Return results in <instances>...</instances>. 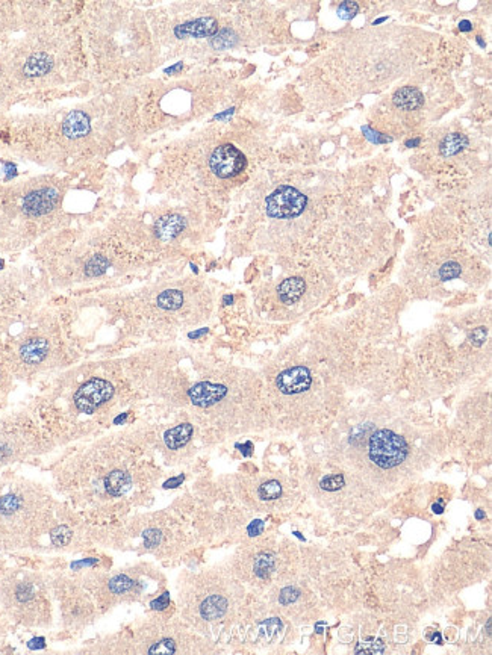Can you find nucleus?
I'll return each mask as SVG.
<instances>
[{
	"label": "nucleus",
	"mask_w": 492,
	"mask_h": 655,
	"mask_svg": "<svg viewBox=\"0 0 492 655\" xmlns=\"http://www.w3.org/2000/svg\"><path fill=\"white\" fill-rule=\"evenodd\" d=\"M486 334H488V330H486V327H479V329H475L473 333H471V342L474 343L475 347H480L483 342H485L486 339Z\"/></svg>",
	"instance_id": "7c9ffc66"
},
{
	"label": "nucleus",
	"mask_w": 492,
	"mask_h": 655,
	"mask_svg": "<svg viewBox=\"0 0 492 655\" xmlns=\"http://www.w3.org/2000/svg\"><path fill=\"white\" fill-rule=\"evenodd\" d=\"M66 477H81V486L70 492L84 497L117 500L128 495L133 487V473L122 457L120 448H93L84 456L71 460Z\"/></svg>",
	"instance_id": "7ed1b4c3"
},
{
	"label": "nucleus",
	"mask_w": 492,
	"mask_h": 655,
	"mask_svg": "<svg viewBox=\"0 0 492 655\" xmlns=\"http://www.w3.org/2000/svg\"><path fill=\"white\" fill-rule=\"evenodd\" d=\"M235 43H236V35L230 29L220 30L218 34L214 35V39H212V46L216 47V49H229V47L235 46Z\"/></svg>",
	"instance_id": "a878e982"
},
{
	"label": "nucleus",
	"mask_w": 492,
	"mask_h": 655,
	"mask_svg": "<svg viewBox=\"0 0 492 655\" xmlns=\"http://www.w3.org/2000/svg\"><path fill=\"white\" fill-rule=\"evenodd\" d=\"M64 185L37 175L0 185V253L23 250L57 227Z\"/></svg>",
	"instance_id": "f257e3e1"
},
{
	"label": "nucleus",
	"mask_w": 492,
	"mask_h": 655,
	"mask_svg": "<svg viewBox=\"0 0 492 655\" xmlns=\"http://www.w3.org/2000/svg\"><path fill=\"white\" fill-rule=\"evenodd\" d=\"M194 433V427L189 422H184L164 433V444L169 450H180L191 441V436Z\"/></svg>",
	"instance_id": "f3484780"
},
{
	"label": "nucleus",
	"mask_w": 492,
	"mask_h": 655,
	"mask_svg": "<svg viewBox=\"0 0 492 655\" xmlns=\"http://www.w3.org/2000/svg\"><path fill=\"white\" fill-rule=\"evenodd\" d=\"M53 354V341L44 333H35L21 339L15 356H17V368L37 370L43 366Z\"/></svg>",
	"instance_id": "9b49d317"
},
{
	"label": "nucleus",
	"mask_w": 492,
	"mask_h": 655,
	"mask_svg": "<svg viewBox=\"0 0 492 655\" xmlns=\"http://www.w3.org/2000/svg\"><path fill=\"white\" fill-rule=\"evenodd\" d=\"M182 305H184V294L178 289H167L156 298V306L162 310H178Z\"/></svg>",
	"instance_id": "5701e85b"
},
{
	"label": "nucleus",
	"mask_w": 492,
	"mask_h": 655,
	"mask_svg": "<svg viewBox=\"0 0 492 655\" xmlns=\"http://www.w3.org/2000/svg\"><path fill=\"white\" fill-rule=\"evenodd\" d=\"M346 480H344V475L343 474H337V475H329V477H324L323 480L320 482V486H321V489L323 491H328V492H337L339 491L341 487L344 486Z\"/></svg>",
	"instance_id": "bb28decb"
},
{
	"label": "nucleus",
	"mask_w": 492,
	"mask_h": 655,
	"mask_svg": "<svg viewBox=\"0 0 492 655\" xmlns=\"http://www.w3.org/2000/svg\"><path fill=\"white\" fill-rule=\"evenodd\" d=\"M306 283L301 277H291L283 281L277 287V295L283 305H294L305 292Z\"/></svg>",
	"instance_id": "a211bd4d"
},
{
	"label": "nucleus",
	"mask_w": 492,
	"mask_h": 655,
	"mask_svg": "<svg viewBox=\"0 0 492 655\" xmlns=\"http://www.w3.org/2000/svg\"><path fill=\"white\" fill-rule=\"evenodd\" d=\"M247 167V159L243 151L232 144H223L212 151L209 158V169L220 179H232L241 174Z\"/></svg>",
	"instance_id": "f8f14e48"
},
{
	"label": "nucleus",
	"mask_w": 492,
	"mask_h": 655,
	"mask_svg": "<svg viewBox=\"0 0 492 655\" xmlns=\"http://www.w3.org/2000/svg\"><path fill=\"white\" fill-rule=\"evenodd\" d=\"M227 390L229 389L225 385H218V383L198 381L191 389H188V398L193 406L200 407V409H209V407L223 401Z\"/></svg>",
	"instance_id": "4468645a"
},
{
	"label": "nucleus",
	"mask_w": 492,
	"mask_h": 655,
	"mask_svg": "<svg viewBox=\"0 0 492 655\" xmlns=\"http://www.w3.org/2000/svg\"><path fill=\"white\" fill-rule=\"evenodd\" d=\"M418 144H419V140L417 138V140H412V141H408V142H406V146H408V147H412V146H418Z\"/></svg>",
	"instance_id": "58836bf2"
},
{
	"label": "nucleus",
	"mask_w": 492,
	"mask_h": 655,
	"mask_svg": "<svg viewBox=\"0 0 492 655\" xmlns=\"http://www.w3.org/2000/svg\"><path fill=\"white\" fill-rule=\"evenodd\" d=\"M229 610V601L223 595L214 594L208 595L202 599L200 605H198V614L200 618L208 622H216L223 619Z\"/></svg>",
	"instance_id": "dca6fc26"
},
{
	"label": "nucleus",
	"mask_w": 492,
	"mask_h": 655,
	"mask_svg": "<svg viewBox=\"0 0 492 655\" xmlns=\"http://www.w3.org/2000/svg\"><path fill=\"white\" fill-rule=\"evenodd\" d=\"M53 500L44 487L23 478L0 480V545L23 548L52 522Z\"/></svg>",
	"instance_id": "f03ea898"
},
{
	"label": "nucleus",
	"mask_w": 492,
	"mask_h": 655,
	"mask_svg": "<svg viewBox=\"0 0 492 655\" xmlns=\"http://www.w3.org/2000/svg\"><path fill=\"white\" fill-rule=\"evenodd\" d=\"M169 601H170V595L169 594H164L161 598H158L155 599V601H152V609L153 610H164L167 605H169Z\"/></svg>",
	"instance_id": "473e14b6"
},
{
	"label": "nucleus",
	"mask_w": 492,
	"mask_h": 655,
	"mask_svg": "<svg viewBox=\"0 0 492 655\" xmlns=\"http://www.w3.org/2000/svg\"><path fill=\"white\" fill-rule=\"evenodd\" d=\"M61 596V610L64 613V618L71 624L81 625V628L86 624H90L94 618V605L88 599L81 587L73 585V581H66L59 592Z\"/></svg>",
	"instance_id": "9d476101"
},
{
	"label": "nucleus",
	"mask_w": 492,
	"mask_h": 655,
	"mask_svg": "<svg viewBox=\"0 0 492 655\" xmlns=\"http://www.w3.org/2000/svg\"><path fill=\"white\" fill-rule=\"evenodd\" d=\"M394 105L403 111H414L422 108L424 103L423 93L415 86H404L394 94Z\"/></svg>",
	"instance_id": "aec40b11"
},
{
	"label": "nucleus",
	"mask_w": 492,
	"mask_h": 655,
	"mask_svg": "<svg viewBox=\"0 0 492 655\" xmlns=\"http://www.w3.org/2000/svg\"><path fill=\"white\" fill-rule=\"evenodd\" d=\"M433 512L435 513H442L444 512V506H442L441 501L438 502V504H433Z\"/></svg>",
	"instance_id": "4c0bfd02"
},
{
	"label": "nucleus",
	"mask_w": 492,
	"mask_h": 655,
	"mask_svg": "<svg viewBox=\"0 0 492 655\" xmlns=\"http://www.w3.org/2000/svg\"><path fill=\"white\" fill-rule=\"evenodd\" d=\"M12 5H0V30L5 29V15L10 14Z\"/></svg>",
	"instance_id": "f704fd0d"
},
{
	"label": "nucleus",
	"mask_w": 492,
	"mask_h": 655,
	"mask_svg": "<svg viewBox=\"0 0 492 655\" xmlns=\"http://www.w3.org/2000/svg\"><path fill=\"white\" fill-rule=\"evenodd\" d=\"M475 518H477V519H483V518H485V513L480 512V510H479V512H475Z\"/></svg>",
	"instance_id": "a19ab883"
},
{
	"label": "nucleus",
	"mask_w": 492,
	"mask_h": 655,
	"mask_svg": "<svg viewBox=\"0 0 492 655\" xmlns=\"http://www.w3.org/2000/svg\"><path fill=\"white\" fill-rule=\"evenodd\" d=\"M308 206V197L290 185L276 188L265 198V213L269 218L288 220L297 218Z\"/></svg>",
	"instance_id": "6e6552de"
},
{
	"label": "nucleus",
	"mask_w": 492,
	"mask_h": 655,
	"mask_svg": "<svg viewBox=\"0 0 492 655\" xmlns=\"http://www.w3.org/2000/svg\"><path fill=\"white\" fill-rule=\"evenodd\" d=\"M299 596H300V592L296 587H285L279 595V601L282 605H288L291 602H296Z\"/></svg>",
	"instance_id": "c756f323"
},
{
	"label": "nucleus",
	"mask_w": 492,
	"mask_h": 655,
	"mask_svg": "<svg viewBox=\"0 0 492 655\" xmlns=\"http://www.w3.org/2000/svg\"><path fill=\"white\" fill-rule=\"evenodd\" d=\"M39 435L34 422L21 415L0 419V468L38 450Z\"/></svg>",
	"instance_id": "39448f33"
},
{
	"label": "nucleus",
	"mask_w": 492,
	"mask_h": 655,
	"mask_svg": "<svg viewBox=\"0 0 492 655\" xmlns=\"http://www.w3.org/2000/svg\"><path fill=\"white\" fill-rule=\"evenodd\" d=\"M85 586L91 590L93 596L102 605H114L122 602V599L132 596L138 592V581L132 578L129 573L118 572L113 575H102V577L88 578Z\"/></svg>",
	"instance_id": "0eeeda50"
},
{
	"label": "nucleus",
	"mask_w": 492,
	"mask_h": 655,
	"mask_svg": "<svg viewBox=\"0 0 492 655\" xmlns=\"http://www.w3.org/2000/svg\"><path fill=\"white\" fill-rule=\"evenodd\" d=\"M282 495V486L277 480H267L258 487V497L263 501H274Z\"/></svg>",
	"instance_id": "b1692460"
},
{
	"label": "nucleus",
	"mask_w": 492,
	"mask_h": 655,
	"mask_svg": "<svg viewBox=\"0 0 492 655\" xmlns=\"http://www.w3.org/2000/svg\"><path fill=\"white\" fill-rule=\"evenodd\" d=\"M468 146V138L462 133H451L442 140L439 151L442 156H455Z\"/></svg>",
	"instance_id": "4be33fe9"
},
{
	"label": "nucleus",
	"mask_w": 492,
	"mask_h": 655,
	"mask_svg": "<svg viewBox=\"0 0 492 655\" xmlns=\"http://www.w3.org/2000/svg\"><path fill=\"white\" fill-rule=\"evenodd\" d=\"M3 611L26 627H46L52 618L49 590L38 573L14 571L0 582Z\"/></svg>",
	"instance_id": "20e7f679"
},
{
	"label": "nucleus",
	"mask_w": 492,
	"mask_h": 655,
	"mask_svg": "<svg viewBox=\"0 0 492 655\" xmlns=\"http://www.w3.org/2000/svg\"><path fill=\"white\" fill-rule=\"evenodd\" d=\"M263 530H264V522L263 521H255V522L249 525L250 536H258V534L263 533Z\"/></svg>",
	"instance_id": "72a5a7b5"
},
{
	"label": "nucleus",
	"mask_w": 492,
	"mask_h": 655,
	"mask_svg": "<svg viewBox=\"0 0 492 655\" xmlns=\"http://www.w3.org/2000/svg\"><path fill=\"white\" fill-rule=\"evenodd\" d=\"M184 229H185V220L176 213L167 215V217L158 221L155 226L156 236L162 239V241H170V239H174Z\"/></svg>",
	"instance_id": "6ab92c4d"
},
{
	"label": "nucleus",
	"mask_w": 492,
	"mask_h": 655,
	"mask_svg": "<svg viewBox=\"0 0 492 655\" xmlns=\"http://www.w3.org/2000/svg\"><path fill=\"white\" fill-rule=\"evenodd\" d=\"M0 381H3V375H0Z\"/></svg>",
	"instance_id": "79ce46f5"
},
{
	"label": "nucleus",
	"mask_w": 492,
	"mask_h": 655,
	"mask_svg": "<svg viewBox=\"0 0 492 655\" xmlns=\"http://www.w3.org/2000/svg\"><path fill=\"white\" fill-rule=\"evenodd\" d=\"M218 32V21L214 17H200L174 28L178 38H208Z\"/></svg>",
	"instance_id": "2eb2a0df"
},
{
	"label": "nucleus",
	"mask_w": 492,
	"mask_h": 655,
	"mask_svg": "<svg viewBox=\"0 0 492 655\" xmlns=\"http://www.w3.org/2000/svg\"><path fill=\"white\" fill-rule=\"evenodd\" d=\"M147 654H176L178 652V646L174 643L173 638L170 637H162L160 640L153 642L146 649Z\"/></svg>",
	"instance_id": "393cba45"
},
{
	"label": "nucleus",
	"mask_w": 492,
	"mask_h": 655,
	"mask_svg": "<svg viewBox=\"0 0 492 655\" xmlns=\"http://www.w3.org/2000/svg\"><path fill=\"white\" fill-rule=\"evenodd\" d=\"M408 451L409 446L404 437L391 430H377L370 437V460L382 469H391L401 465L408 457Z\"/></svg>",
	"instance_id": "423d86ee"
},
{
	"label": "nucleus",
	"mask_w": 492,
	"mask_h": 655,
	"mask_svg": "<svg viewBox=\"0 0 492 655\" xmlns=\"http://www.w3.org/2000/svg\"><path fill=\"white\" fill-rule=\"evenodd\" d=\"M358 11H359V5L356 2H344L338 8V15H339V19H343V20H350L356 14H358Z\"/></svg>",
	"instance_id": "c85d7f7f"
},
{
	"label": "nucleus",
	"mask_w": 492,
	"mask_h": 655,
	"mask_svg": "<svg viewBox=\"0 0 492 655\" xmlns=\"http://www.w3.org/2000/svg\"><path fill=\"white\" fill-rule=\"evenodd\" d=\"M115 395V386L106 379L94 377L82 383L73 395V404L77 412L93 415L108 404Z\"/></svg>",
	"instance_id": "1a4fd4ad"
},
{
	"label": "nucleus",
	"mask_w": 492,
	"mask_h": 655,
	"mask_svg": "<svg viewBox=\"0 0 492 655\" xmlns=\"http://www.w3.org/2000/svg\"><path fill=\"white\" fill-rule=\"evenodd\" d=\"M459 276H460V265L456 262L444 263L442 268L439 269L441 281H453V278H457Z\"/></svg>",
	"instance_id": "cd10ccee"
},
{
	"label": "nucleus",
	"mask_w": 492,
	"mask_h": 655,
	"mask_svg": "<svg viewBox=\"0 0 492 655\" xmlns=\"http://www.w3.org/2000/svg\"><path fill=\"white\" fill-rule=\"evenodd\" d=\"M459 28H460V30L468 32V30H471V23H470V21H466V20H464V21H460Z\"/></svg>",
	"instance_id": "e433bc0d"
},
{
	"label": "nucleus",
	"mask_w": 492,
	"mask_h": 655,
	"mask_svg": "<svg viewBox=\"0 0 492 655\" xmlns=\"http://www.w3.org/2000/svg\"><path fill=\"white\" fill-rule=\"evenodd\" d=\"M276 569V556L273 553H268V551H263L259 553L255 560H253V573L256 575L258 578L265 580L272 575Z\"/></svg>",
	"instance_id": "412c9836"
},
{
	"label": "nucleus",
	"mask_w": 492,
	"mask_h": 655,
	"mask_svg": "<svg viewBox=\"0 0 492 655\" xmlns=\"http://www.w3.org/2000/svg\"><path fill=\"white\" fill-rule=\"evenodd\" d=\"M312 385V374L306 366H292L282 371L276 379V388L283 395H297Z\"/></svg>",
	"instance_id": "ddd939ff"
},
{
	"label": "nucleus",
	"mask_w": 492,
	"mask_h": 655,
	"mask_svg": "<svg viewBox=\"0 0 492 655\" xmlns=\"http://www.w3.org/2000/svg\"><path fill=\"white\" fill-rule=\"evenodd\" d=\"M144 539H146V547H156L161 540V533L156 530H149L144 533Z\"/></svg>",
	"instance_id": "2f4dec72"
},
{
	"label": "nucleus",
	"mask_w": 492,
	"mask_h": 655,
	"mask_svg": "<svg viewBox=\"0 0 492 655\" xmlns=\"http://www.w3.org/2000/svg\"><path fill=\"white\" fill-rule=\"evenodd\" d=\"M3 613L0 611V636H2V631H3Z\"/></svg>",
	"instance_id": "ea45409f"
},
{
	"label": "nucleus",
	"mask_w": 492,
	"mask_h": 655,
	"mask_svg": "<svg viewBox=\"0 0 492 655\" xmlns=\"http://www.w3.org/2000/svg\"><path fill=\"white\" fill-rule=\"evenodd\" d=\"M182 482H184V475H180L178 478H173V480H170V482H167L164 484V487H176V484H180Z\"/></svg>",
	"instance_id": "c9c22d12"
}]
</instances>
